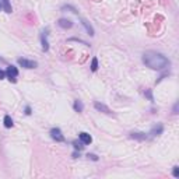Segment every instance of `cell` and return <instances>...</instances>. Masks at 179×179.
<instances>
[{
	"instance_id": "5b68a950",
	"label": "cell",
	"mask_w": 179,
	"mask_h": 179,
	"mask_svg": "<svg viewBox=\"0 0 179 179\" xmlns=\"http://www.w3.org/2000/svg\"><path fill=\"white\" fill-rule=\"evenodd\" d=\"M48 35H49V28L42 30V32H41V44H42V51H44V52H48L49 51Z\"/></svg>"
},
{
	"instance_id": "7402d4cb",
	"label": "cell",
	"mask_w": 179,
	"mask_h": 179,
	"mask_svg": "<svg viewBox=\"0 0 179 179\" xmlns=\"http://www.w3.org/2000/svg\"><path fill=\"white\" fill-rule=\"evenodd\" d=\"M25 115H31V107H25Z\"/></svg>"
},
{
	"instance_id": "7a4b0ae2",
	"label": "cell",
	"mask_w": 179,
	"mask_h": 179,
	"mask_svg": "<svg viewBox=\"0 0 179 179\" xmlns=\"http://www.w3.org/2000/svg\"><path fill=\"white\" fill-rule=\"evenodd\" d=\"M6 77L10 80L11 83H17V77H18V69L16 66L10 65L7 66V70H6Z\"/></svg>"
},
{
	"instance_id": "44dd1931",
	"label": "cell",
	"mask_w": 179,
	"mask_h": 179,
	"mask_svg": "<svg viewBox=\"0 0 179 179\" xmlns=\"http://www.w3.org/2000/svg\"><path fill=\"white\" fill-rule=\"evenodd\" d=\"M4 79H6V72L0 69V80H4Z\"/></svg>"
},
{
	"instance_id": "ba28073f",
	"label": "cell",
	"mask_w": 179,
	"mask_h": 179,
	"mask_svg": "<svg viewBox=\"0 0 179 179\" xmlns=\"http://www.w3.org/2000/svg\"><path fill=\"white\" fill-rule=\"evenodd\" d=\"M58 25L63 30H70L73 27V21L69 18H60V20H58Z\"/></svg>"
},
{
	"instance_id": "cb8c5ba5",
	"label": "cell",
	"mask_w": 179,
	"mask_h": 179,
	"mask_svg": "<svg viewBox=\"0 0 179 179\" xmlns=\"http://www.w3.org/2000/svg\"><path fill=\"white\" fill-rule=\"evenodd\" d=\"M3 10V6H2V2H0V11Z\"/></svg>"
},
{
	"instance_id": "4fadbf2b",
	"label": "cell",
	"mask_w": 179,
	"mask_h": 179,
	"mask_svg": "<svg viewBox=\"0 0 179 179\" xmlns=\"http://www.w3.org/2000/svg\"><path fill=\"white\" fill-rule=\"evenodd\" d=\"M3 125H4V128L6 129H10V128H13V119H11V116L10 115H6L4 116V119H3Z\"/></svg>"
},
{
	"instance_id": "2e32d148",
	"label": "cell",
	"mask_w": 179,
	"mask_h": 179,
	"mask_svg": "<svg viewBox=\"0 0 179 179\" xmlns=\"http://www.w3.org/2000/svg\"><path fill=\"white\" fill-rule=\"evenodd\" d=\"M91 70H93V72H97V70H98V59L97 58H93V60H91Z\"/></svg>"
},
{
	"instance_id": "9c48e42d",
	"label": "cell",
	"mask_w": 179,
	"mask_h": 179,
	"mask_svg": "<svg viewBox=\"0 0 179 179\" xmlns=\"http://www.w3.org/2000/svg\"><path fill=\"white\" fill-rule=\"evenodd\" d=\"M162 132H164V125L162 123H157L155 126H153L151 130H150V134H151L153 137H155V136H160V134H162Z\"/></svg>"
},
{
	"instance_id": "8992f818",
	"label": "cell",
	"mask_w": 179,
	"mask_h": 179,
	"mask_svg": "<svg viewBox=\"0 0 179 179\" xmlns=\"http://www.w3.org/2000/svg\"><path fill=\"white\" fill-rule=\"evenodd\" d=\"M94 108H95L97 111H100V112H104V114H107V115H112V111L109 109V107H107L105 104L102 102H94Z\"/></svg>"
},
{
	"instance_id": "277c9868",
	"label": "cell",
	"mask_w": 179,
	"mask_h": 179,
	"mask_svg": "<svg viewBox=\"0 0 179 179\" xmlns=\"http://www.w3.org/2000/svg\"><path fill=\"white\" fill-rule=\"evenodd\" d=\"M17 63L21 67H24V69H35L38 66V63L35 60H30V59H25V58H20L17 60Z\"/></svg>"
},
{
	"instance_id": "d6986e66",
	"label": "cell",
	"mask_w": 179,
	"mask_h": 179,
	"mask_svg": "<svg viewBox=\"0 0 179 179\" xmlns=\"http://www.w3.org/2000/svg\"><path fill=\"white\" fill-rule=\"evenodd\" d=\"M87 157H88L90 160H93V161H98V157H97L95 154H90V153H88V154H87Z\"/></svg>"
},
{
	"instance_id": "5bb4252c",
	"label": "cell",
	"mask_w": 179,
	"mask_h": 179,
	"mask_svg": "<svg viewBox=\"0 0 179 179\" xmlns=\"http://www.w3.org/2000/svg\"><path fill=\"white\" fill-rule=\"evenodd\" d=\"M72 144H73V147H74V150H76V151H83L84 147H86V146L83 144V141H81V140H74Z\"/></svg>"
},
{
	"instance_id": "30bf717a",
	"label": "cell",
	"mask_w": 179,
	"mask_h": 179,
	"mask_svg": "<svg viewBox=\"0 0 179 179\" xmlns=\"http://www.w3.org/2000/svg\"><path fill=\"white\" fill-rule=\"evenodd\" d=\"M79 140L83 141L84 146H88V144H91V143H93V137H91L88 133H86V132H81V133L79 134Z\"/></svg>"
},
{
	"instance_id": "ac0fdd59",
	"label": "cell",
	"mask_w": 179,
	"mask_h": 179,
	"mask_svg": "<svg viewBox=\"0 0 179 179\" xmlns=\"http://www.w3.org/2000/svg\"><path fill=\"white\" fill-rule=\"evenodd\" d=\"M172 175H174V176H175V178H179V167H178V165H175V167H174Z\"/></svg>"
},
{
	"instance_id": "7c38bea8",
	"label": "cell",
	"mask_w": 179,
	"mask_h": 179,
	"mask_svg": "<svg viewBox=\"0 0 179 179\" xmlns=\"http://www.w3.org/2000/svg\"><path fill=\"white\" fill-rule=\"evenodd\" d=\"M2 2V6H3V10L6 11L7 14H11L13 13V7H11L10 0H0Z\"/></svg>"
},
{
	"instance_id": "52a82bcc",
	"label": "cell",
	"mask_w": 179,
	"mask_h": 179,
	"mask_svg": "<svg viewBox=\"0 0 179 179\" xmlns=\"http://www.w3.org/2000/svg\"><path fill=\"white\" fill-rule=\"evenodd\" d=\"M80 21H81V24L84 25V28H86V31H87V34L90 35V37H94L95 35V31H94V28H93V25L90 24L88 21L86 20V18H83V17H80Z\"/></svg>"
},
{
	"instance_id": "3957f363",
	"label": "cell",
	"mask_w": 179,
	"mask_h": 179,
	"mask_svg": "<svg viewBox=\"0 0 179 179\" xmlns=\"http://www.w3.org/2000/svg\"><path fill=\"white\" fill-rule=\"evenodd\" d=\"M49 134H51V137L55 141H58V143H65L66 141V137L63 136L62 130H60L59 128H52L51 132H49Z\"/></svg>"
},
{
	"instance_id": "9a60e30c",
	"label": "cell",
	"mask_w": 179,
	"mask_h": 179,
	"mask_svg": "<svg viewBox=\"0 0 179 179\" xmlns=\"http://www.w3.org/2000/svg\"><path fill=\"white\" fill-rule=\"evenodd\" d=\"M73 108H74V111H76V112H83V109H84V105H83V102H81V101L80 100H76L74 101V104H73Z\"/></svg>"
},
{
	"instance_id": "e0dca14e",
	"label": "cell",
	"mask_w": 179,
	"mask_h": 179,
	"mask_svg": "<svg viewBox=\"0 0 179 179\" xmlns=\"http://www.w3.org/2000/svg\"><path fill=\"white\" fill-rule=\"evenodd\" d=\"M62 10H70V11H72V13H74V14H79V11H77V9H74V7H73V6H69V4H67V6H63V7H62Z\"/></svg>"
},
{
	"instance_id": "603a6c76",
	"label": "cell",
	"mask_w": 179,
	"mask_h": 179,
	"mask_svg": "<svg viewBox=\"0 0 179 179\" xmlns=\"http://www.w3.org/2000/svg\"><path fill=\"white\" fill-rule=\"evenodd\" d=\"M176 114H178V102L174 105V115H176Z\"/></svg>"
},
{
	"instance_id": "6da1fadb",
	"label": "cell",
	"mask_w": 179,
	"mask_h": 179,
	"mask_svg": "<svg viewBox=\"0 0 179 179\" xmlns=\"http://www.w3.org/2000/svg\"><path fill=\"white\" fill-rule=\"evenodd\" d=\"M143 63L151 70H164L167 69L171 62L165 55H162L157 51H147L143 53Z\"/></svg>"
},
{
	"instance_id": "8fae6325",
	"label": "cell",
	"mask_w": 179,
	"mask_h": 179,
	"mask_svg": "<svg viewBox=\"0 0 179 179\" xmlns=\"http://www.w3.org/2000/svg\"><path fill=\"white\" fill-rule=\"evenodd\" d=\"M130 137L136 139V140H139V141H143L147 139V134L143 133V132H130Z\"/></svg>"
},
{
	"instance_id": "ffe728a7",
	"label": "cell",
	"mask_w": 179,
	"mask_h": 179,
	"mask_svg": "<svg viewBox=\"0 0 179 179\" xmlns=\"http://www.w3.org/2000/svg\"><path fill=\"white\" fill-rule=\"evenodd\" d=\"M146 95H147V98L150 101H154V98H153V94H151V91H150V90H147V91H146Z\"/></svg>"
}]
</instances>
